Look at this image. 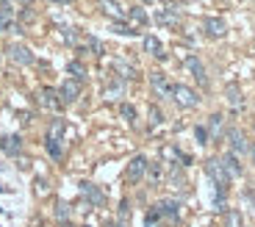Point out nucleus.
I'll use <instances>...</instances> for the list:
<instances>
[{
  "instance_id": "nucleus-1",
  "label": "nucleus",
  "mask_w": 255,
  "mask_h": 227,
  "mask_svg": "<svg viewBox=\"0 0 255 227\" xmlns=\"http://www.w3.org/2000/svg\"><path fill=\"white\" fill-rule=\"evenodd\" d=\"M205 175L211 177V183H214L217 194H225V191H228L230 175L225 172V166H222V161H219V158H208V161H205Z\"/></svg>"
},
{
  "instance_id": "nucleus-2",
  "label": "nucleus",
  "mask_w": 255,
  "mask_h": 227,
  "mask_svg": "<svg viewBox=\"0 0 255 227\" xmlns=\"http://www.w3.org/2000/svg\"><path fill=\"white\" fill-rule=\"evenodd\" d=\"M172 100L178 103L180 108H197V106H200V95H197V92H194V89L183 86V83H175Z\"/></svg>"
},
{
  "instance_id": "nucleus-3",
  "label": "nucleus",
  "mask_w": 255,
  "mask_h": 227,
  "mask_svg": "<svg viewBox=\"0 0 255 227\" xmlns=\"http://www.w3.org/2000/svg\"><path fill=\"white\" fill-rule=\"evenodd\" d=\"M8 58H11L14 64H19V67H31L33 61H36V56H33L31 53V47H28V44H8Z\"/></svg>"
},
{
  "instance_id": "nucleus-4",
  "label": "nucleus",
  "mask_w": 255,
  "mask_h": 227,
  "mask_svg": "<svg viewBox=\"0 0 255 227\" xmlns=\"http://www.w3.org/2000/svg\"><path fill=\"white\" fill-rule=\"evenodd\" d=\"M225 139H228L230 152H233V155H242V152H250L247 136H244V133L239 130V127H228V130H225Z\"/></svg>"
},
{
  "instance_id": "nucleus-5",
  "label": "nucleus",
  "mask_w": 255,
  "mask_h": 227,
  "mask_svg": "<svg viewBox=\"0 0 255 227\" xmlns=\"http://www.w3.org/2000/svg\"><path fill=\"white\" fill-rule=\"evenodd\" d=\"M78 97H81V83L72 81V78H67V81L58 86V100H61V106H72Z\"/></svg>"
},
{
  "instance_id": "nucleus-6",
  "label": "nucleus",
  "mask_w": 255,
  "mask_h": 227,
  "mask_svg": "<svg viewBox=\"0 0 255 227\" xmlns=\"http://www.w3.org/2000/svg\"><path fill=\"white\" fill-rule=\"evenodd\" d=\"M203 31H205V36H211V39H222L225 33H228V22H225L222 17H205Z\"/></svg>"
},
{
  "instance_id": "nucleus-7",
  "label": "nucleus",
  "mask_w": 255,
  "mask_h": 227,
  "mask_svg": "<svg viewBox=\"0 0 255 227\" xmlns=\"http://www.w3.org/2000/svg\"><path fill=\"white\" fill-rule=\"evenodd\" d=\"M150 83H153L155 97H172L175 83H169V78H166L164 72H153V75H150Z\"/></svg>"
},
{
  "instance_id": "nucleus-8",
  "label": "nucleus",
  "mask_w": 255,
  "mask_h": 227,
  "mask_svg": "<svg viewBox=\"0 0 255 227\" xmlns=\"http://www.w3.org/2000/svg\"><path fill=\"white\" fill-rule=\"evenodd\" d=\"M186 70L191 72V78H194V81H197L203 89L208 86V75H205V64L200 61L197 56H189V58H186Z\"/></svg>"
},
{
  "instance_id": "nucleus-9",
  "label": "nucleus",
  "mask_w": 255,
  "mask_h": 227,
  "mask_svg": "<svg viewBox=\"0 0 255 227\" xmlns=\"http://www.w3.org/2000/svg\"><path fill=\"white\" fill-rule=\"evenodd\" d=\"M147 158L144 155H136L133 161H130V164H128V180H133V183H139L141 177L147 175Z\"/></svg>"
},
{
  "instance_id": "nucleus-10",
  "label": "nucleus",
  "mask_w": 255,
  "mask_h": 227,
  "mask_svg": "<svg viewBox=\"0 0 255 227\" xmlns=\"http://www.w3.org/2000/svg\"><path fill=\"white\" fill-rule=\"evenodd\" d=\"M155 211H158L161 216H166V219L178 222V216H180V202L166 197V200H158V202H155Z\"/></svg>"
},
{
  "instance_id": "nucleus-11",
  "label": "nucleus",
  "mask_w": 255,
  "mask_h": 227,
  "mask_svg": "<svg viewBox=\"0 0 255 227\" xmlns=\"http://www.w3.org/2000/svg\"><path fill=\"white\" fill-rule=\"evenodd\" d=\"M144 53H150V56L158 58V61H166L164 44H161V39H158V36H153V33H147V36H144Z\"/></svg>"
},
{
  "instance_id": "nucleus-12",
  "label": "nucleus",
  "mask_w": 255,
  "mask_h": 227,
  "mask_svg": "<svg viewBox=\"0 0 255 227\" xmlns=\"http://www.w3.org/2000/svg\"><path fill=\"white\" fill-rule=\"evenodd\" d=\"M81 194L89 200V205H95V208H100V205H106V197H103V191L97 189L95 183H81Z\"/></svg>"
},
{
  "instance_id": "nucleus-13",
  "label": "nucleus",
  "mask_w": 255,
  "mask_h": 227,
  "mask_svg": "<svg viewBox=\"0 0 255 227\" xmlns=\"http://www.w3.org/2000/svg\"><path fill=\"white\" fill-rule=\"evenodd\" d=\"M219 161H222L225 172H228L230 177H242V175H244V166L239 164V155H233V152H225V155L219 158Z\"/></svg>"
},
{
  "instance_id": "nucleus-14",
  "label": "nucleus",
  "mask_w": 255,
  "mask_h": 227,
  "mask_svg": "<svg viewBox=\"0 0 255 227\" xmlns=\"http://www.w3.org/2000/svg\"><path fill=\"white\" fill-rule=\"evenodd\" d=\"M39 103H42L47 111H58V108H61V100H58V89H42V92H39Z\"/></svg>"
},
{
  "instance_id": "nucleus-15",
  "label": "nucleus",
  "mask_w": 255,
  "mask_h": 227,
  "mask_svg": "<svg viewBox=\"0 0 255 227\" xmlns=\"http://www.w3.org/2000/svg\"><path fill=\"white\" fill-rule=\"evenodd\" d=\"M97 6H100L103 14H109L114 22H120V19L125 17V11H122V6L117 3V0H97Z\"/></svg>"
},
{
  "instance_id": "nucleus-16",
  "label": "nucleus",
  "mask_w": 255,
  "mask_h": 227,
  "mask_svg": "<svg viewBox=\"0 0 255 227\" xmlns=\"http://www.w3.org/2000/svg\"><path fill=\"white\" fill-rule=\"evenodd\" d=\"M222 130H225V116H222V114H211V119H208V139L219 141V139H222Z\"/></svg>"
},
{
  "instance_id": "nucleus-17",
  "label": "nucleus",
  "mask_w": 255,
  "mask_h": 227,
  "mask_svg": "<svg viewBox=\"0 0 255 227\" xmlns=\"http://www.w3.org/2000/svg\"><path fill=\"white\" fill-rule=\"evenodd\" d=\"M0 150L8 152V155H19L22 152V139L19 136H6V139H0Z\"/></svg>"
},
{
  "instance_id": "nucleus-18",
  "label": "nucleus",
  "mask_w": 255,
  "mask_h": 227,
  "mask_svg": "<svg viewBox=\"0 0 255 227\" xmlns=\"http://www.w3.org/2000/svg\"><path fill=\"white\" fill-rule=\"evenodd\" d=\"M161 22V25H169V28H175L180 22V17H178V8H161L158 11V17H155Z\"/></svg>"
},
{
  "instance_id": "nucleus-19",
  "label": "nucleus",
  "mask_w": 255,
  "mask_h": 227,
  "mask_svg": "<svg viewBox=\"0 0 255 227\" xmlns=\"http://www.w3.org/2000/svg\"><path fill=\"white\" fill-rule=\"evenodd\" d=\"M0 31H14V11H11V6H0Z\"/></svg>"
},
{
  "instance_id": "nucleus-20",
  "label": "nucleus",
  "mask_w": 255,
  "mask_h": 227,
  "mask_svg": "<svg viewBox=\"0 0 255 227\" xmlns=\"http://www.w3.org/2000/svg\"><path fill=\"white\" fill-rule=\"evenodd\" d=\"M225 97H228L230 108H242V106H244V100H242V92H239V86H236V83H230V86L225 89Z\"/></svg>"
},
{
  "instance_id": "nucleus-21",
  "label": "nucleus",
  "mask_w": 255,
  "mask_h": 227,
  "mask_svg": "<svg viewBox=\"0 0 255 227\" xmlns=\"http://www.w3.org/2000/svg\"><path fill=\"white\" fill-rule=\"evenodd\" d=\"M128 17H130L133 25H147V22H150V17H147V11L141 6H133L130 11H128Z\"/></svg>"
},
{
  "instance_id": "nucleus-22",
  "label": "nucleus",
  "mask_w": 255,
  "mask_h": 227,
  "mask_svg": "<svg viewBox=\"0 0 255 227\" xmlns=\"http://www.w3.org/2000/svg\"><path fill=\"white\" fill-rule=\"evenodd\" d=\"M64 130H67V125H64V119H53V122H50V127H47V139H56V141H61Z\"/></svg>"
},
{
  "instance_id": "nucleus-23",
  "label": "nucleus",
  "mask_w": 255,
  "mask_h": 227,
  "mask_svg": "<svg viewBox=\"0 0 255 227\" xmlns=\"http://www.w3.org/2000/svg\"><path fill=\"white\" fill-rule=\"evenodd\" d=\"M67 72H70L72 81H78V83H81L83 78H86V67H83L81 61H70V64H67Z\"/></svg>"
},
{
  "instance_id": "nucleus-24",
  "label": "nucleus",
  "mask_w": 255,
  "mask_h": 227,
  "mask_svg": "<svg viewBox=\"0 0 255 227\" xmlns=\"http://www.w3.org/2000/svg\"><path fill=\"white\" fill-rule=\"evenodd\" d=\"M225 227H244L242 225V214H239L236 208L225 211Z\"/></svg>"
},
{
  "instance_id": "nucleus-25",
  "label": "nucleus",
  "mask_w": 255,
  "mask_h": 227,
  "mask_svg": "<svg viewBox=\"0 0 255 227\" xmlns=\"http://www.w3.org/2000/svg\"><path fill=\"white\" fill-rule=\"evenodd\" d=\"M45 147H47V152H50V158H56V161H61V155H64V150H61V141H56V139H45Z\"/></svg>"
},
{
  "instance_id": "nucleus-26",
  "label": "nucleus",
  "mask_w": 255,
  "mask_h": 227,
  "mask_svg": "<svg viewBox=\"0 0 255 227\" xmlns=\"http://www.w3.org/2000/svg\"><path fill=\"white\" fill-rule=\"evenodd\" d=\"M111 31L114 33H120V36H136V28H130V25H125V22H111Z\"/></svg>"
},
{
  "instance_id": "nucleus-27",
  "label": "nucleus",
  "mask_w": 255,
  "mask_h": 227,
  "mask_svg": "<svg viewBox=\"0 0 255 227\" xmlns=\"http://www.w3.org/2000/svg\"><path fill=\"white\" fill-rule=\"evenodd\" d=\"M120 114H122V119L130 122V125L136 122V108L130 106V103H122V106H120Z\"/></svg>"
},
{
  "instance_id": "nucleus-28",
  "label": "nucleus",
  "mask_w": 255,
  "mask_h": 227,
  "mask_svg": "<svg viewBox=\"0 0 255 227\" xmlns=\"http://www.w3.org/2000/svg\"><path fill=\"white\" fill-rule=\"evenodd\" d=\"M56 219L61 222V225L70 219V205H67V202H58V205H56Z\"/></svg>"
},
{
  "instance_id": "nucleus-29",
  "label": "nucleus",
  "mask_w": 255,
  "mask_h": 227,
  "mask_svg": "<svg viewBox=\"0 0 255 227\" xmlns=\"http://www.w3.org/2000/svg\"><path fill=\"white\" fill-rule=\"evenodd\" d=\"M122 89H125V86H122V81H114L109 89H106V97H109V100H111V97H120Z\"/></svg>"
},
{
  "instance_id": "nucleus-30",
  "label": "nucleus",
  "mask_w": 255,
  "mask_h": 227,
  "mask_svg": "<svg viewBox=\"0 0 255 227\" xmlns=\"http://www.w3.org/2000/svg\"><path fill=\"white\" fill-rule=\"evenodd\" d=\"M161 119H164V116H161V108H158V106H153V108H150V125L158 127V125H161Z\"/></svg>"
},
{
  "instance_id": "nucleus-31",
  "label": "nucleus",
  "mask_w": 255,
  "mask_h": 227,
  "mask_svg": "<svg viewBox=\"0 0 255 227\" xmlns=\"http://www.w3.org/2000/svg\"><path fill=\"white\" fill-rule=\"evenodd\" d=\"M117 72H122V78H136V70H130L128 64L117 61Z\"/></svg>"
},
{
  "instance_id": "nucleus-32",
  "label": "nucleus",
  "mask_w": 255,
  "mask_h": 227,
  "mask_svg": "<svg viewBox=\"0 0 255 227\" xmlns=\"http://www.w3.org/2000/svg\"><path fill=\"white\" fill-rule=\"evenodd\" d=\"M194 136H197L200 144H208V130L205 127H194Z\"/></svg>"
},
{
  "instance_id": "nucleus-33",
  "label": "nucleus",
  "mask_w": 255,
  "mask_h": 227,
  "mask_svg": "<svg viewBox=\"0 0 255 227\" xmlns=\"http://www.w3.org/2000/svg\"><path fill=\"white\" fill-rule=\"evenodd\" d=\"M128 214H130V205H128V200L120 202V222H128Z\"/></svg>"
},
{
  "instance_id": "nucleus-34",
  "label": "nucleus",
  "mask_w": 255,
  "mask_h": 227,
  "mask_svg": "<svg viewBox=\"0 0 255 227\" xmlns=\"http://www.w3.org/2000/svg\"><path fill=\"white\" fill-rule=\"evenodd\" d=\"M147 172H150V180H158V177H161V164H150V166H147Z\"/></svg>"
},
{
  "instance_id": "nucleus-35",
  "label": "nucleus",
  "mask_w": 255,
  "mask_h": 227,
  "mask_svg": "<svg viewBox=\"0 0 255 227\" xmlns=\"http://www.w3.org/2000/svg\"><path fill=\"white\" fill-rule=\"evenodd\" d=\"M242 202H244V205H250V208L255 211V194H250V191H242Z\"/></svg>"
},
{
  "instance_id": "nucleus-36",
  "label": "nucleus",
  "mask_w": 255,
  "mask_h": 227,
  "mask_svg": "<svg viewBox=\"0 0 255 227\" xmlns=\"http://www.w3.org/2000/svg\"><path fill=\"white\" fill-rule=\"evenodd\" d=\"M89 47L95 50V56H103V44L97 42V39H92V36H89Z\"/></svg>"
},
{
  "instance_id": "nucleus-37",
  "label": "nucleus",
  "mask_w": 255,
  "mask_h": 227,
  "mask_svg": "<svg viewBox=\"0 0 255 227\" xmlns=\"http://www.w3.org/2000/svg\"><path fill=\"white\" fill-rule=\"evenodd\" d=\"M50 3H58V6H70L72 0H50Z\"/></svg>"
},
{
  "instance_id": "nucleus-38",
  "label": "nucleus",
  "mask_w": 255,
  "mask_h": 227,
  "mask_svg": "<svg viewBox=\"0 0 255 227\" xmlns=\"http://www.w3.org/2000/svg\"><path fill=\"white\" fill-rule=\"evenodd\" d=\"M250 158H253V164H255V144H250Z\"/></svg>"
},
{
  "instance_id": "nucleus-39",
  "label": "nucleus",
  "mask_w": 255,
  "mask_h": 227,
  "mask_svg": "<svg viewBox=\"0 0 255 227\" xmlns=\"http://www.w3.org/2000/svg\"><path fill=\"white\" fill-rule=\"evenodd\" d=\"M109 227H128V222H114V225H109Z\"/></svg>"
},
{
  "instance_id": "nucleus-40",
  "label": "nucleus",
  "mask_w": 255,
  "mask_h": 227,
  "mask_svg": "<svg viewBox=\"0 0 255 227\" xmlns=\"http://www.w3.org/2000/svg\"><path fill=\"white\" fill-rule=\"evenodd\" d=\"M61 227H75V225H70V222H64V225Z\"/></svg>"
},
{
  "instance_id": "nucleus-41",
  "label": "nucleus",
  "mask_w": 255,
  "mask_h": 227,
  "mask_svg": "<svg viewBox=\"0 0 255 227\" xmlns=\"http://www.w3.org/2000/svg\"><path fill=\"white\" fill-rule=\"evenodd\" d=\"M141 3H155V0H141Z\"/></svg>"
},
{
  "instance_id": "nucleus-42",
  "label": "nucleus",
  "mask_w": 255,
  "mask_h": 227,
  "mask_svg": "<svg viewBox=\"0 0 255 227\" xmlns=\"http://www.w3.org/2000/svg\"><path fill=\"white\" fill-rule=\"evenodd\" d=\"M83 227H89V225H83Z\"/></svg>"
}]
</instances>
